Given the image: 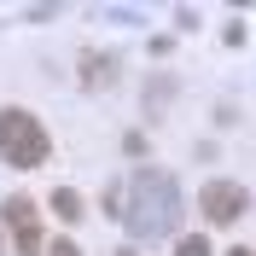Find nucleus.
<instances>
[{
  "instance_id": "obj_4",
  "label": "nucleus",
  "mask_w": 256,
  "mask_h": 256,
  "mask_svg": "<svg viewBox=\"0 0 256 256\" xmlns=\"http://www.w3.org/2000/svg\"><path fill=\"white\" fill-rule=\"evenodd\" d=\"M111 82H116V58L99 52V47H88L82 52V88H111Z\"/></svg>"
},
{
  "instance_id": "obj_9",
  "label": "nucleus",
  "mask_w": 256,
  "mask_h": 256,
  "mask_svg": "<svg viewBox=\"0 0 256 256\" xmlns=\"http://www.w3.org/2000/svg\"><path fill=\"white\" fill-rule=\"evenodd\" d=\"M169 94H175V82H152V88H146V111H158V105H163V99H169Z\"/></svg>"
},
{
  "instance_id": "obj_3",
  "label": "nucleus",
  "mask_w": 256,
  "mask_h": 256,
  "mask_svg": "<svg viewBox=\"0 0 256 256\" xmlns=\"http://www.w3.org/2000/svg\"><path fill=\"white\" fill-rule=\"evenodd\" d=\"M198 204H204L210 227H233L250 210V192L239 186V180H204V192H198Z\"/></svg>"
},
{
  "instance_id": "obj_10",
  "label": "nucleus",
  "mask_w": 256,
  "mask_h": 256,
  "mask_svg": "<svg viewBox=\"0 0 256 256\" xmlns=\"http://www.w3.org/2000/svg\"><path fill=\"white\" fill-rule=\"evenodd\" d=\"M47 256H82V250H76L70 239H58V244H47Z\"/></svg>"
},
{
  "instance_id": "obj_13",
  "label": "nucleus",
  "mask_w": 256,
  "mask_h": 256,
  "mask_svg": "<svg viewBox=\"0 0 256 256\" xmlns=\"http://www.w3.org/2000/svg\"><path fill=\"white\" fill-rule=\"evenodd\" d=\"M116 256H134V250H116Z\"/></svg>"
},
{
  "instance_id": "obj_1",
  "label": "nucleus",
  "mask_w": 256,
  "mask_h": 256,
  "mask_svg": "<svg viewBox=\"0 0 256 256\" xmlns=\"http://www.w3.org/2000/svg\"><path fill=\"white\" fill-rule=\"evenodd\" d=\"M180 180L163 175V169H140V175L122 186V222L134 239H169L180 227Z\"/></svg>"
},
{
  "instance_id": "obj_7",
  "label": "nucleus",
  "mask_w": 256,
  "mask_h": 256,
  "mask_svg": "<svg viewBox=\"0 0 256 256\" xmlns=\"http://www.w3.org/2000/svg\"><path fill=\"white\" fill-rule=\"evenodd\" d=\"M12 244H18V256H41V227H18V233H12Z\"/></svg>"
},
{
  "instance_id": "obj_11",
  "label": "nucleus",
  "mask_w": 256,
  "mask_h": 256,
  "mask_svg": "<svg viewBox=\"0 0 256 256\" xmlns=\"http://www.w3.org/2000/svg\"><path fill=\"white\" fill-rule=\"evenodd\" d=\"M227 256H256V250H250V244H239V250H227Z\"/></svg>"
},
{
  "instance_id": "obj_2",
  "label": "nucleus",
  "mask_w": 256,
  "mask_h": 256,
  "mask_svg": "<svg viewBox=\"0 0 256 256\" xmlns=\"http://www.w3.org/2000/svg\"><path fill=\"white\" fill-rule=\"evenodd\" d=\"M47 128H41V116L18 111V105H6L0 111V158L12 163V169H41L47 163Z\"/></svg>"
},
{
  "instance_id": "obj_12",
  "label": "nucleus",
  "mask_w": 256,
  "mask_h": 256,
  "mask_svg": "<svg viewBox=\"0 0 256 256\" xmlns=\"http://www.w3.org/2000/svg\"><path fill=\"white\" fill-rule=\"evenodd\" d=\"M0 256H6V233H0Z\"/></svg>"
},
{
  "instance_id": "obj_5",
  "label": "nucleus",
  "mask_w": 256,
  "mask_h": 256,
  "mask_svg": "<svg viewBox=\"0 0 256 256\" xmlns=\"http://www.w3.org/2000/svg\"><path fill=\"white\" fill-rule=\"evenodd\" d=\"M52 210H58V216H64L70 227H76L82 216H88V210H82V192H76V186H58V192H52Z\"/></svg>"
},
{
  "instance_id": "obj_6",
  "label": "nucleus",
  "mask_w": 256,
  "mask_h": 256,
  "mask_svg": "<svg viewBox=\"0 0 256 256\" xmlns=\"http://www.w3.org/2000/svg\"><path fill=\"white\" fill-rule=\"evenodd\" d=\"M0 222L18 233V227H30V222H35V204H30V198H6V204H0Z\"/></svg>"
},
{
  "instance_id": "obj_8",
  "label": "nucleus",
  "mask_w": 256,
  "mask_h": 256,
  "mask_svg": "<svg viewBox=\"0 0 256 256\" xmlns=\"http://www.w3.org/2000/svg\"><path fill=\"white\" fill-rule=\"evenodd\" d=\"M175 256H216V250H210V239H204V233H186V239L175 244Z\"/></svg>"
}]
</instances>
